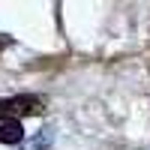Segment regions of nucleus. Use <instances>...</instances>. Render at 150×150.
<instances>
[{"label":"nucleus","mask_w":150,"mask_h":150,"mask_svg":"<svg viewBox=\"0 0 150 150\" xmlns=\"http://www.w3.org/2000/svg\"><path fill=\"white\" fill-rule=\"evenodd\" d=\"M33 114H42V99L33 96V93H18V96L0 99V120H6V117H33Z\"/></svg>","instance_id":"nucleus-1"},{"label":"nucleus","mask_w":150,"mask_h":150,"mask_svg":"<svg viewBox=\"0 0 150 150\" xmlns=\"http://www.w3.org/2000/svg\"><path fill=\"white\" fill-rule=\"evenodd\" d=\"M24 141V126L18 117L0 120V144H21Z\"/></svg>","instance_id":"nucleus-2"}]
</instances>
